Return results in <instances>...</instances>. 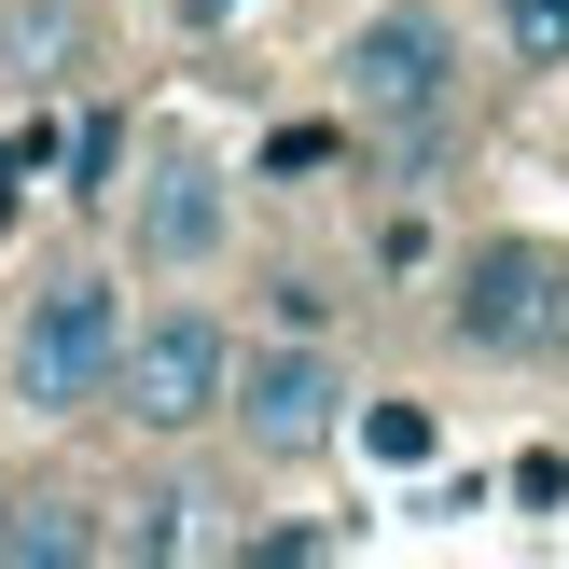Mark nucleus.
I'll return each mask as SVG.
<instances>
[{"mask_svg":"<svg viewBox=\"0 0 569 569\" xmlns=\"http://www.w3.org/2000/svg\"><path fill=\"white\" fill-rule=\"evenodd\" d=\"M445 320H459V348H487V361H569V250H542V237L459 250Z\"/></svg>","mask_w":569,"mask_h":569,"instance_id":"nucleus-4","label":"nucleus"},{"mask_svg":"<svg viewBox=\"0 0 569 569\" xmlns=\"http://www.w3.org/2000/svg\"><path fill=\"white\" fill-rule=\"evenodd\" d=\"M361 445H376V459H403V472H417V459H431V417H417V403H376V417H361Z\"/></svg>","mask_w":569,"mask_h":569,"instance_id":"nucleus-11","label":"nucleus"},{"mask_svg":"<svg viewBox=\"0 0 569 569\" xmlns=\"http://www.w3.org/2000/svg\"><path fill=\"white\" fill-rule=\"evenodd\" d=\"M70 42H83L70 0H14V28H0V70H14V83H56V70H70Z\"/></svg>","mask_w":569,"mask_h":569,"instance_id":"nucleus-8","label":"nucleus"},{"mask_svg":"<svg viewBox=\"0 0 569 569\" xmlns=\"http://www.w3.org/2000/svg\"><path fill=\"white\" fill-rule=\"evenodd\" d=\"M500 56L515 70H569V0H500Z\"/></svg>","mask_w":569,"mask_h":569,"instance_id":"nucleus-10","label":"nucleus"},{"mask_svg":"<svg viewBox=\"0 0 569 569\" xmlns=\"http://www.w3.org/2000/svg\"><path fill=\"white\" fill-rule=\"evenodd\" d=\"M194 515H209L194 487H153V500H139V528H111V556H194V542H209Z\"/></svg>","mask_w":569,"mask_h":569,"instance_id":"nucleus-9","label":"nucleus"},{"mask_svg":"<svg viewBox=\"0 0 569 569\" xmlns=\"http://www.w3.org/2000/svg\"><path fill=\"white\" fill-rule=\"evenodd\" d=\"M0 556H14V487H0Z\"/></svg>","mask_w":569,"mask_h":569,"instance_id":"nucleus-13","label":"nucleus"},{"mask_svg":"<svg viewBox=\"0 0 569 569\" xmlns=\"http://www.w3.org/2000/svg\"><path fill=\"white\" fill-rule=\"evenodd\" d=\"M111 376H126V292L111 278H56L14 320V403L28 417H111Z\"/></svg>","mask_w":569,"mask_h":569,"instance_id":"nucleus-2","label":"nucleus"},{"mask_svg":"<svg viewBox=\"0 0 569 569\" xmlns=\"http://www.w3.org/2000/svg\"><path fill=\"white\" fill-rule=\"evenodd\" d=\"M209 14H237V0H194V28H209Z\"/></svg>","mask_w":569,"mask_h":569,"instance_id":"nucleus-14","label":"nucleus"},{"mask_svg":"<svg viewBox=\"0 0 569 569\" xmlns=\"http://www.w3.org/2000/svg\"><path fill=\"white\" fill-rule=\"evenodd\" d=\"M222 417H237L250 459H320V445L348 431V376L292 333V348H250L237 361V403H222Z\"/></svg>","mask_w":569,"mask_h":569,"instance_id":"nucleus-6","label":"nucleus"},{"mask_svg":"<svg viewBox=\"0 0 569 569\" xmlns=\"http://www.w3.org/2000/svg\"><path fill=\"white\" fill-rule=\"evenodd\" d=\"M237 403V333L209 320V306H167V320H126V376H111V417L153 445L209 431V417Z\"/></svg>","mask_w":569,"mask_h":569,"instance_id":"nucleus-3","label":"nucleus"},{"mask_svg":"<svg viewBox=\"0 0 569 569\" xmlns=\"http://www.w3.org/2000/svg\"><path fill=\"white\" fill-rule=\"evenodd\" d=\"M222 237H237L222 167L194 153V139H167V153L139 167V194H126V250H139L153 278H194V264H222Z\"/></svg>","mask_w":569,"mask_h":569,"instance_id":"nucleus-5","label":"nucleus"},{"mask_svg":"<svg viewBox=\"0 0 569 569\" xmlns=\"http://www.w3.org/2000/svg\"><path fill=\"white\" fill-rule=\"evenodd\" d=\"M83 556H111L98 528H83V500H14V556L0 569H83Z\"/></svg>","mask_w":569,"mask_h":569,"instance_id":"nucleus-7","label":"nucleus"},{"mask_svg":"<svg viewBox=\"0 0 569 569\" xmlns=\"http://www.w3.org/2000/svg\"><path fill=\"white\" fill-rule=\"evenodd\" d=\"M333 98L417 153V139L459 111V28H445L431 0H389V14H361V28H348V56H333Z\"/></svg>","mask_w":569,"mask_h":569,"instance_id":"nucleus-1","label":"nucleus"},{"mask_svg":"<svg viewBox=\"0 0 569 569\" xmlns=\"http://www.w3.org/2000/svg\"><path fill=\"white\" fill-rule=\"evenodd\" d=\"M14 209H28V139H0V237H14Z\"/></svg>","mask_w":569,"mask_h":569,"instance_id":"nucleus-12","label":"nucleus"}]
</instances>
